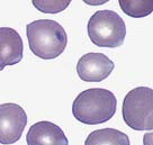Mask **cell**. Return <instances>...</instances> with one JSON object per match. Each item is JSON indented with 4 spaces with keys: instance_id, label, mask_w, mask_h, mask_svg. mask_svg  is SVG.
I'll list each match as a JSON object with an SVG mask.
<instances>
[{
    "instance_id": "obj_8",
    "label": "cell",
    "mask_w": 153,
    "mask_h": 145,
    "mask_svg": "<svg viewBox=\"0 0 153 145\" xmlns=\"http://www.w3.org/2000/svg\"><path fill=\"white\" fill-rule=\"evenodd\" d=\"M26 143L27 145H69V141L61 127L43 121L30 126Z\"/></svg>"
},
{
    "instance_id": "obj_4",
    "label": "cell",
    "mask_w": 153,
    "mask_h": 145,
    "mask_svg": "<svg viewBox=\"0 0 153 145\" xmlns=\"http://www.w3.org/2000/svg\"><path fill=\"white\" fill-rule=\"evenodd\" d=\"M125 124L135 131H152L153 90L137 87L125 96L122 108Z\"/></svg>"
},
{
    "instance_id": "obj_6",
    "label": "cell",
    "mask_w": 153,
    "mask_h": 145,
    "mask_svg": "<svg viewBox=\"0 0 153 145\" xmlns=\"http://www.w3.org/2000/svg\"><path fill=\"white\" fill-rule=\"evenodd\" d=\"M114 68V62L105 54L87 53L76 63V73L86 82H100L109 77Z\"/></svg>"
},
{
    "instance_id": "obj_7",
    "label": "cell",
    "mask_w": 153,
    "mask_h": 145,
    "mask_svg": "<svg viewBox=\"0 0 153 145\" xmlns=\"http://www.w3.org/2000/svg\"><path fill=\"white\" fill-rule=\"evenodd\" d=\"M24 43L20 35L10 27H0V71L23 60Z\"/></svg>"
},
{
    "instance_id": "obj_11",
    "label": "cell",
    "mask_w": 153,
    "mask_h": 145,
    "mask_svg": "<svg viewBox=\"0 0 153 145\" xmlns=\"http://www.w3.org/2000/svg\"><path fill=\"white\" fill-rule=\"evenodd\" d=\"M71 1L63 0V1H46V0H33L32 4L37 10L45 14H57L68 8Z\"/></svg>"
},
{
    "instance_id": "obj_1",
    "label": "cell",
    "mask_w": 153,
    "mask_h": 145,
    "mask_svg": "<svg viewBox=\"0 0 153 145\" xmlns=\"http://www.w3.org/2000/svg\"><path fill=\"white\" fill-rule=\"evenodd\" d=\"M117 100L111 91L91 88L79 93L72 104V114L76 121L87 125H98L113 118Z\"/></svg>"
},
{
    "instance_id": "obj_3",
    "label": "cell",
    "mask_w": 153,
    "mask_h": 145,
    "mask_svg": "<svg viewBox=\"0 0 153 145\" xmlns=\"http://www.w3.org/2000/svg\"><path fill=\"white\" fill-rule=\"evenodd\" d=\"M88 35L96 46L120 47L126 36L123 18L113 10H98L88 21Z\"/></svg>"
},
{
    "instance_id": "obj_10",
    "label": "cell",
    "mask_w": 153,
    "mask_h": 145,
    "mask_svg": "<svg viewBox=\"0 0 153 145\" xmlns=\"http://www.w3.org/2000/svg\"><path fill=\"white\" fill-rule=\"evenodd\" d=\"M122 10L127 16L134 18H141L152 14L153 5L151 1H132V0H120Z\"/></svg>"
},
{
    "instance_id": "obj_9",
    "label": "cell",
    "mask_w": 153,
    "mask_h": 145,
    "mask_svg": "<svg viewBox=\"0 0 153 145\" xmlns=\"http://www.w3.org/2000/svg\"><path fill=\"white\" fill-rule=\"evenodd\" d=\"M85 145H131L128 136L115 128H102L91 132Z\"/></svg>"
},
{
    "instance_id": "obj_5",
    "label": "cell",
    "mask_w": 153,
    "mask_h": 145,
    "mask_svg": "<svg viewBox=\"0 0 153 145\" xmlns=\"http://www.w3.org/2000/svg\"><path fill=\"white\" fill-rule=\"evenodd\" d=\"M27 124V115L17 104L0 105V143L10 145L22 137Z\"/></svg>"
},
{
    "instance_id": "obj_2",
    "label": "cell",
    "mask_w": 153,
    "mask_h": 145,
    "mask_svg": "<svg viewBox=\"0 0 153 145\" xmlns=\"http://www.w3.org/2000/svg\"><path fill=\"white\" fill-rule=\"evenodd\" d=\"M26 35L30 51L43 60L57 58L67 47L68 35L55 20H34L26 26Z\"/></svg>"
}]
</instances>
